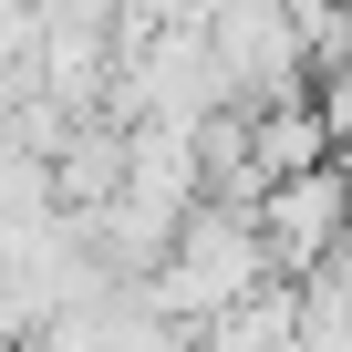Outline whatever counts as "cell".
I'll return each mask as SVG.
<instances>
[{
  "label": "cell",
  "mask_w": 352,
  "mask_h": 352,
  "mask_svg": "<svg viewBox=\"0 0 352 352\" xmlns=\"http://www.w3.org/2000/svg\"><path fill=\"white\" fill-rule=\"evenodd\" d=\"M270 280V239H259V208L239 218L228 197H197L187 218H176V249L155 259V280H145V300L176 321V331H208L228 300H249Z\"/></svg>",
  "instance_id": "6da1fadb"
},
{
  "label": "cell",
  "mask_w": 352,
  "mask_h": 352,
  "mask_svg": "<svg viewBox=\"0 0 352 352\" xmlns=\"http://www.w3.org/2000/svg\"><path fill=\"white\" fill-rule=\"evenodd\" d=\"M197 32H208V63H218V83L239 104H280L290 73H300V52H311V21L290 11V0H208Z\"/></svg>",
  "instance_id": "7a4b0ae2"
},
{
  "label": "cell",
  "mask_w": 352,
  "mask_h": 352,
  "mask_svg": "<svg viewBox=\"0 0 352 352\" xmlns=\"http://www.w3.org/2000/svg\"><path fill=\"white\" fill-rule=\"evenodd\" d=\"M259 239H270V270H290V280H311L331 249H352V187H342V155L280 176V187H259Z\"/></svg>",
  "instance_id": "3957f363"
}]
</instances>
